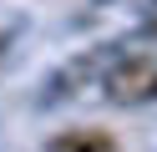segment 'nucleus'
<instances>
[{"label":"nucleus","mask_w":157,"mask_h":152,"mask_svg":"<svg viewBox=\"0 0 157 152\" xmlns=\"http://www.w3.org/2000/svg\"><path fill=\"white\" fill-rule=\"evenodd\" d=\"M101 96L112 107H147V101H157V56H117V61H106Z\"/></svg>","instance_id":"obj_1"},{"label":"nucleus","mask_w":157,"mask_h":152,"mask_svg":"<svg viewBox=\"0 0 157 152\" xmlns=\"http://www.w3.org/2000/svg\"><path fill=\"white\" fill-rule=\"evenodd\" d=\"M101 71H106V56H101V51H86V56L66 61V66L46 81V96H41V101H66V96H76V91H81L91 76H101Z\"/></svg>","instance_id":"obj_2"},{"label":"nucleus","mask_w":157,"mask_h":152,"mask_svg":"<svg viewBox=\"0 0 157 152\" xmlns=\"http://www.w3.org/2000/svg\"><path fill=\"white\" fill-rule=\"evenodd\" d=\"M46 152H117V137L101 127H71V132H56Z\"/></svg>","instance_id":"obj_3"},{"label":"nucleus","mask_w":157,"mask_h":152,"mask_svg":"<svg viewBox=\"0 0 157 152\" xmlns=\"http://www.w3.org/2000/svg\"><path fill=\"white\" fill-rule=\"evenodd\" d=\"M5 56H10V36L0 30V66H5Z\"/></svg>","instance_id":"obj_4"},{"label":"nucleus","mask_w":157,"mask_h":152,"mask_svg":"<svg viewBox=\"0 0 157 152\" xmlns=\"http://www.w3.org/2000/svg\"><path fill=\"white\" fill-rule=\"evenodd\" d=\"M152 5H157V0H152Z\"/></svg>","instance_id":"obj_5"}]
</instances>
